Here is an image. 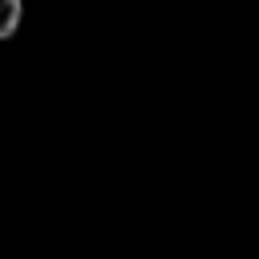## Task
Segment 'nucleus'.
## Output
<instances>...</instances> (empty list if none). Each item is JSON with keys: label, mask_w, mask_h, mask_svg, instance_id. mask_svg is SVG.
Here are the masks:
<instances>
[{"label": "nucleus", "mask_w": 259, "mask_h": 259, "mask_svg": "<svg viewBox=\"0 0 259 259\" xmlns=\"http://www.w3.org/2000/svg\"><path fill=\"white\" fill-rule=\"evenodd\" d=\"M24 16V0H0V40H12Z\"/></svg>", "instance_id": "f257e3e1"}]
</instances>
